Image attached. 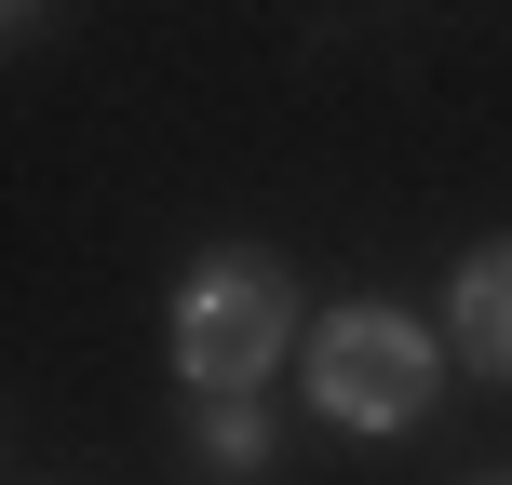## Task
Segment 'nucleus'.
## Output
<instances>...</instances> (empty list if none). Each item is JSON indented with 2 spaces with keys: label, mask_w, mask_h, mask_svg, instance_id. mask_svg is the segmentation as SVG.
I'll return each instance as SVG.
<instances>
[{
  "label": "nucleus",
  "mask_w": 512,
  "mask_h": 485,
  "mask_svg": "<svg viewBox=\"0 0 512 485\" xmlns=\"http://www.w3.org/2000/svg\"><path fill=\"white\" fill-rule=\"evenodd\" d=\"M283 337H297V283H283V256L216 243L203 270L176 283V378H189V391H256V378L283 364Z\"/></svg>",
  "instance_id": "f257e3e1"
},
{
  "label": "nucleus",
  "mask_w": 512,
  "mask_h": 485,
  "mask_svg": "<svg viewBox=\"0 0 512 485\" xmlns=\"http://www.w3.org/2000/svg\"><path fill=\"white\" fill-rule=\"evenodd\" d=\"M203 459H216V472H256V459H270V418H256L243 391H216V405H203Z\"/></svg>",
  "instance_id": "20e7f679"
},
{
  "label": "nucleus",
  "mask_w": 512,
  "mask_h": 485,
  "mask_svg": "<svg viewBox=\"0 0 512 485\" xmlns=\"http://www.w3.org/2000/svg\"><path fill=\"white\" fill-rule=\"evenodd\" d=\"M310 405H324L337 432H418V405H432V337H418L405 310H324V337H310Z\"/></svg>",
  "instance_id": "f03ea898"
},
{
  "label": "nucleus",
  "mask_w": 512,
  "mask_h": 485,
  "mask_svg": "<svg viewBox=\"0 0 512 485\" xmlns=\"http://www.w3.org/2000/svg\"><path fill=\"white\" fill-rule=\"evenodd\" d=\"M445 337H459L486 378H512V230L459 256V283H445Z\"/></svg>",
  "instance_id": "7ed1b4c3"
}]
</instances>
